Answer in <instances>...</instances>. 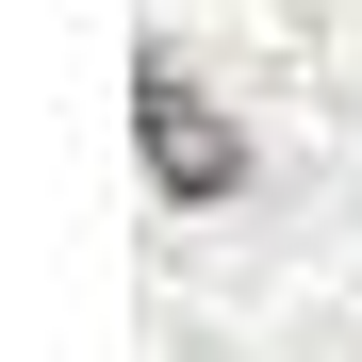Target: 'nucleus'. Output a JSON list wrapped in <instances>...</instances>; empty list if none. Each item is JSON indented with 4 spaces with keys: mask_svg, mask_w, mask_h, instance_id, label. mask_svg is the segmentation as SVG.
I'll return each instance as SVG.
<instances>
[{
    "mask_svg": "<svg viewBox=\"0 0 362 362\" xmlns=\"http://www.w3.org/2000/svg\"><path fill=\"white\" fill-rule=\"evenodd\" d=\"M132 148H148V181H165V198H230V181H247V132H230V115L181 83L165 49L132 66Z\"/></svg>",
    "mask_w": 362,
    "mask_h": 362,
    "instance_id": "f257e3e1",
    "label": "nucleus"
}]
</instances>
